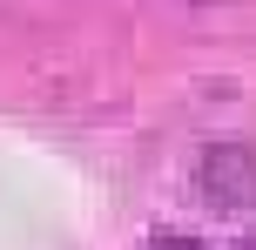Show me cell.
<instances>
[{"instance_id": "obj_1", "label": "cell", "mask_w": 256, "mask_h": 250, "mask_svg": "<svg viewBox=\"0 0 256 250\" xmlns=\"http://www.w3.org/2000/svg\"><path fill=\"white\" fill-rule=\"evenodd\" d=\"M196 183H202V196L222 203V210H250L256 203V156L236 149V142H222V149H209V156L196 162Z\"/></svg>"}, {"instance_id": "obj_2", "label": "cell", "mask_w": 256, "mask_h": 250, "mask_svg": "<svg viewBox=\"0 0 256 250\" xmlns=\"http://www.w3.org/2000/svg\"><path fill=\"white\" fill-rule=\"evenodd\" d=\"M142 250H202V243H196V237H182V230H155Z\"/></svg>"}, {"instance_id": "obj_3", "label": "cell", "mask_w": 256, "mask_h": 250, "mask_svg": "<svg viewBox=\"0 0 256 250\" xmlns=\"http://www.w3.org/2000/svg\"><path fill=\"white\" fill-rule=\"evenodd\" d=\"M222 250H256V237H230V243H222Z\"/></svg>"}]
</instances>
